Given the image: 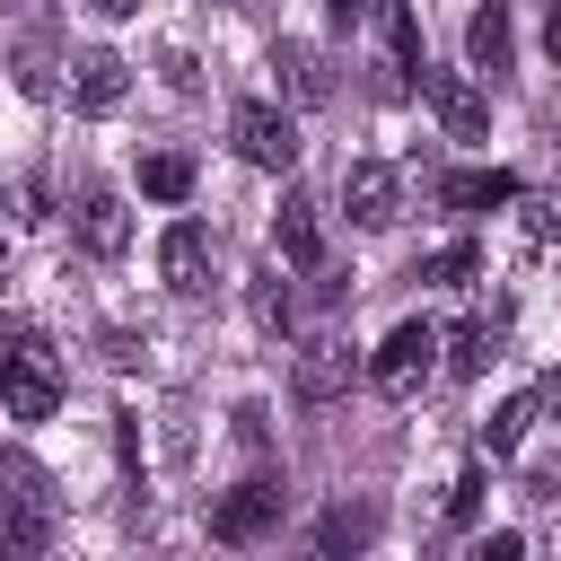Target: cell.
I'll return each instance as SVG.
<instances>
[{
  "label": "cell",
  "mask_w": 561,
  "mask_h": 561,
  "mask_svg": "<svg viewBox=\"0 0 561 561\" xmlns=\"http://www.w3.org/2000/svg\"><path fill=\"white\" fill-rule=\"evenodd\" d=\"M473 508H482V465H465V473H456V491H447V517H456V526H465Z\"/></svg>",
  "instance_id": "obj_23"
},
{
  "label": "cell",
  "mask_w": 561,
  "mask_h": 561,
  "mask_svg": "<svg viewBox=\"0 0 561 561\" xmlns=\"http://www.w3.org/2000/svg\"><path fill=\"white\" fill-rule=\"evenodd\" d=\"M535 412H552V421H561V368H552V377L535 386Z\"/></svg>",
  "instance_id": "obj_25"
},
{
  "label": "cell",
  "mask_w": 561,
  "mask_h": 561,
  "mask_svg": "<svg viewBox=\"0 0 561 561\" xmlns=\"http://www.w3.org/2000/svg\"><path fill=\"white\" fill-rule=\"evenodd\" d=\"M351 377H359V351H351L342 333H316V342L298 351V368H289V394H298V403H333V394H351Z\"/></svg>",
  "instance_id": "obj_7"
},
{
  "label": "cell",
  "mask_w": 561,
  "mask_h": 561,
  "mask_svg": "<svg viewBox=\"0 0 561 561\" xmlns=\"http://www.w3.org/2000/svg\"><path fill=\"white\" fill-rule=\"evenodd\" d=\"M272 517H280V482L254 473V482L210 500V543H254V535H272Z\"/></svg>",
  "instance_id": "obj_6"
},
{
  "label": "cell",
  "mask_w": 561,
  "mask_h": 561,
  "mask_svg": "<svg viewBox=\"0 0 561 561\" xmlns=\"http://www.w3.org/2000/svg\"><path fill=\"white\" fill-rule=\"evenodd\" d=\"M272 70H280V88H289L298 105H324V96H333V79H324L316 44H280V53H272Z\"/></svg>",
  "instance_id": "obj_15"
},
{
  "label": "cell",
  "mask_w": 561,
  "mask_h": 561,
  "mask_svg": "<svg viewBox=\"0 0 561 561\" xmlns=\"http://www.w3.org/2000/svg\"><path fill=\"white\" fill-rule=\"evenodd\" d=\"M272 245H280V263H298V272H324V219H316V202H307V193H289V202H280V219H272Z\"/></svg>",
  "instance_id": "obj_11"
},
{
  "label": "cell",
  "mask_w": 561,
  "mask_h": 561,
  "mask_svg": "<svg viewBox=\"0 0 561 561\" xmlns=\"http://www.w3.org/2000/svg\"><path fill=\"white\" fill-rule=\"evenodd\" d=\"M245 307H254V324H263V333H289V316H298V307H289V280H280L272 263L254 272V289H245Z\"/></svg>",
  "instance_id": "obj_18"
},
{
  "label": "cell",
  "mask_w": 561,
  "mask_h": 561,
  "mask_svg": "<svg viewBox=\"0 0 561 561\" xmlns=\"http://www.w3.org/2000/svg\"><path fill=\"white\" fill-rule=\"evenodd\" d=\"M228 140H237L245 167H298V123H289L280 105H263V96H245V105L228 114Z\"/></svg>",
  "instance_id": "obj_4"
},
{
  "label": "cell",
  "mask_w": 561,
  "mask_h": 561,
  "mask_svg": "<svg viewBox=\"0 0 561 561\" xmlns=\"http://www.w3.org/2000/svg\"><path fill=\"white\" fill-rule=\"evenodd\" d=\"M421 280H438V289H465L473 280V245H447V254H430V272Z\"/></svg>",
  "instance_id": "obj_22"
},
{
  "label": "cell",
  "mask_w": 561,
  "mask_h": 561,
  "mask_svg": "<svg viewBox=\"0 0 561 561\" xmlns=\"http://www.w3.org/2000/svg\"><path fill=\"white\" fill-rule=\"evenodd\" d=\"M412 88H421V96H430V114L447 123V140H482V131H491V105H482V88H473L465 70H430V61H421V70H412Z\"/></svg>",
  "instance_id": "obj_5"
},
{
  "label": "cell",
  "mask_w": 561,
  "mask_h": 561,
  "mask_svg": "<svg viewBox=\"0 0 561 561\" xmlns=\"http://www.w3.org/2000/svg\"><path fill=\"white\" fill-rule=\"evenodd\" d=\"M386 35H394V61H403V79L421 70V35H412V9L403 0H386Z\"/></svg>",
  "instance_id": "obj_21"
},
{
  "label": "cell",
  "mask_w": 561,
  "mask_h": 561,
  "mask_svg": "<svg viewBox=\"0 0 561 561\" xmlns=\"http://www.w3.org/2000/svg\"><path fill=\"white\" fill-rule=\"evenodd\" d=\"M500 342H508V316H473V324H456V342H438V351H447L456 377H482V368L500 359Z\"/></svg>",
  "instance_id": "obj_13"
},
{
  "label": "cell",
  "mask_w": 561,
  "mask_h": 561,
  "mask_svg": "<svg viewBox=\"0 0 561 561\" xmlns=\"http://www.w3.org/2000/svg\"><path fill=\"white\" fill-rule=\"evenodd\" d=\"M0 552H44L53 543V491H44V473L26 465V456H9L0 465Z\"/></svg>",
  "instance_id": "obj_1"
},
{
  "label": "cell",
  "mask_w": 561,
  "mask_h": 561,
  "mask_svg": "<svg viewBox=\"0 0 561 561\" xmlns=\"http://www.w3.org/2000/svg\"><path fill=\"white\" fill-rule=\"evenodd\" d=\"M438 202H456V210H491V202H517V175L473 167V175H447V184H438Z\"/></svg>",
  "instance_id": "obj_16"
},
{
  "label": "cell",
  "mask_w": 561,
  "mask_h": 561,
  "mask_svg": "<svg viewBox=\"0 0 561 561\" xmlns=\"http://www.w3.org/2000/svg\"><path fill=\"white\" fill-rule=\"evenodd\" d=\"M0 403H9V421H53V403H61V359H53L44 342H9V351H0Z\"/></svg>",
  "instance_id": "obj_3"
},
{
  "label": "cell",
  "mask_w": 561,
  "mask_h": 561,
  "mask_svg": "<svg viewBox=\"0 0 561 561\" xmlns=\"http://www.w3.org/2000/svg\"><path fill=\"white\" fill-rule=\"evenodd\" d=\"M430 368H438V324H421V316H403V324L377 342V359H368L377 394H394V403H412V394L430 386Z\"/></svg>",
  "instance_id": "obj_2"
},
{
  "label": "cell",
  "mask_w": 561,
  "mask_h": 561,
  "mask_svg": "<svg viewBox=\"0 0 561 561\" xmlns=\"http://www.w3.org/2000/svg\"><path fill=\"white\" fill-rule=\"evenodd\" d=\"M79 245H88V254H105V263L131 245V210H123V193H105V184H96V193H79Z\"/></svg>",
  "instance_id": "obj_12"
},
{
  "label": "cell",
  "mask_w": 561,
  "mask_h": 561,
  "mask_svg": "<svg viewBox=\"0 0 561 561\" xmlns=\"http://www.w3.org/2000/svg\"><path fill=\"white\" fill-rule=\"evenodd\" d=\"M543 44H552V61H561V0H552V18H543Z\"/></svg>",
  "instance_id": "obj_26"
},
{
  "label": "cell",
  "mask_w": 561,
  "mask_h": 561,
  "mask_svg": "<svg viewBox=\"0 0 561 561\" xmlns=\"http://www.w3.org/2000/svg\"><path fill=\"white\" fill-rule=\"evenodd\" d=\"M123 96H131V61L123 53H79L70 61V105L79 114H114Z\"/></svg>",
  "instance_id": "obj_8"
},
{
  "label": "cell",
  "mask_w": 561,
  "mask_h": 561,
  "mask_svg": "<svg viewBox=\"0 0 561 561\" xmlns=\"http://www.w3.org/2000/svg\"><path fill=\"white\" fill-rule=\"evenodd\" d=\"M526 421H535V394H517V403H500V412L482 421V456H508V447L526 438Z\"/></svg>",
  "instance_id": "obj_20"
},
{
  "label": "cell",
  "mask_w": 561,
  "mask_h": 561,
  "mask_svg": "<svg viewBox=\"0 0 561 561\" xmlns=\"http://www.w3.org/2000/svg\"><path fill=\"white\" fill-rule=\"evenodd\" d=\"M342 210H351L359 228H394V167L351 158V167H342Z\"/></svg>",
  "instance_id": "obj_9"
},
{
  "label": "cell",
  "mask_w": 561,
  "mask_h": 561,
  "mask_svg": "<svg viewBox=\"0 0 561 561\" xmlns=\"http://www.w3.org/2000/svg\"><path fill=\"white\" fill-rule=\"evenodd\" d=\"M359 543H377V508H324L316 517V552H359Z\"/></svg>",
  "instance_id": "obj_17"
},
{
  "label": "cell",
  "mask_w": 561,
  "mask_h": 561,
  "mask_svg": "<svg viewBox=\"0 0 561 561\" xmlns=\"http://www.w3.org/2000/svg\"><path fill=\"white\" fill-rule=\"evenodd\" d=\"M88 9H96V18H131L140 0H88Z\"/></svg>",
  "instance_id": "obj_27"
},
{
  "label": "cell",
  "mask_w": 561,
  "mask_h": 561,
  "mask_svg": "<svg viewBox=\"0 0 561 561\" xmlns=\"http://www.w3.org/2000/svg\"><path fill=\"white\" fill-rule=\"evenodd\" d=\"M158 272H167V289H210V237H202V219H175L167 237H158Z\"/></svg>",
  "instance_id": "obj_10"
},
{
  "label": "cell",
  "mask_w": 561,
  "mask_h": 561,
  "mask_svg": "<svg viewBox=\"0 0 561 561\" xmlns=\"http://www.w3.org/2000/svg\"><path fill=\"white\" fill-rule=\"evenodd\" d=\"M465 53H473V70H508V53H517V35H508V0H482L473 9V26H465Z\"/></svg>",
  "instance_id": "obj_14"
},
{
  "label": "cell",
  "mask_w": 561,
  "mask_h": 561,
  "mask_svg": "<svg viewBox=\"0 0 561 561\" xmlns=\"http://www.w3.org/2000/svg\"><path fill=\"white\" fill-rule=\"evenodd\" d=\"M140 193H158V202H184V193H193V158H175V149L140 158Z\"/></svg>",
  "instance_id": "obj_19"
},
{
  "label": "cell",
  "mask_w": 561,
  "mask_h": 561,
  "mask_svg": "<svg viewBox=\"0 0 561 561\" xmlns=\"http://www.w3.org/2000/svg\"><path fill=\"white\" fill-rule=\"evenodd\" d=\"M561 228V202H526V237H552Z\"/></svg>",
  "instance_id": "obj_24"
}]
</instances>
